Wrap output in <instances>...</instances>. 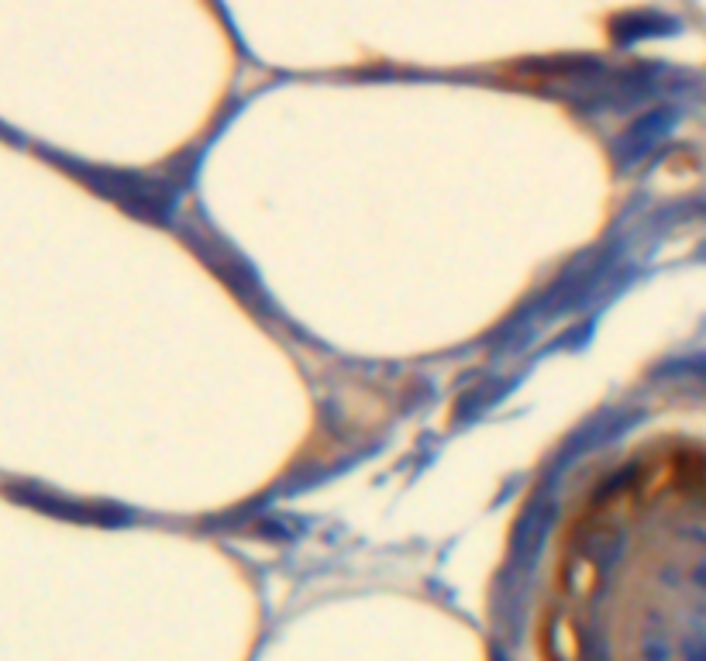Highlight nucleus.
I'll return each instance as SVG.
<instances>
[{"label": "nucleus", "instance_id": "obj_1", "mask_svg": "<svg viewBox=\"0 0 706 661\" xmlns=\"http://www.w3.org/2000/svg\"><path fill=\"white\" fill-rule=\"evenodd\" d=\"M517 661H706V424L634 438L572 496Z\"/></svg>", "mask_w": 706, "mask_h": 661}]
</instances>
